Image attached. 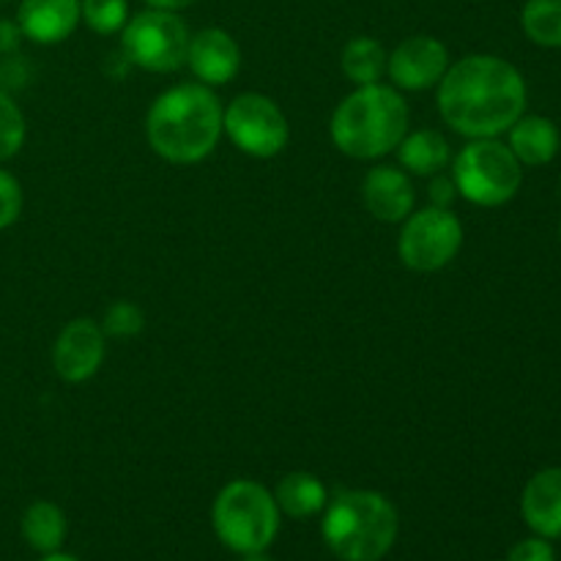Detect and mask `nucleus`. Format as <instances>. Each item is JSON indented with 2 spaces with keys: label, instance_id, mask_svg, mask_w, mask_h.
Returning <instances> with one entry per match:
<instances>
[{
  "label": "nucleus",
  "instance_id": "f257e3e1",
  "mask_svg": "<svg viewBox=\"0 0 561 561\" xmlns=\"http://www.w3.org/2000/svg\"><path fill=\"white\" fill-rule=\"evenodd\" d=\"M438 113L466 140L502 137L526 113L529 91L518 66L477 53L449 64L436 85Z\"/></svg>",
  "mask_w": 561,
  "mask_h": 561
},
{
  "label": "nucleus",
  "instance_id": "ddd939ff",
  "mask_svg": "<svg viewBox=\"0 0 561 561\" xmlns=\"http://www.w3.org/2000/svg\"><path fill=\"white\" fill-rule=\"evenodd\" d=\"M362 203L378 222L400 225L416 203L411 175L394 164H376L362 181Z\"/></svg>",
  "mask_w": 561,
  "mask_h": 561
},
{
  "label": "nucleus",
  "instance_id": "5701e85b",
  "mask_svg": "<svg viewBox=\"0 0 561 561\" xmlns=\"http://www.w3.org/2000/svg\"><path fill=\"white\" fill-rule=\"evenodd\" d=\"M27 124L20 104L11 99L9 91L0 88V162H9L25 146Z\"/></svg>",
  "mask_w": 561,
  "mask_h": 561
},
{
  "label": "nucleus",
  "instance_id": "393cba45",
  "mask_svg": "<svg viewBox=\"0 0 561 561\" xmlns=\"http://www.w3.org/2000/svg\"><path fill=\"white\" fill-rule=\"evenodd\" d=\"M22 214V184L14 173L0 168V230L11 228Z\"/></svg>",
  "mask_w": 561,
  "mask_h": 561
},
{
  "label": "nucleus",
  "instance_id": "c85d7f7f",
  "mask_svg": "<svg viewBox=\"0 0 561 561\" xmlns=\"http://www.w3.org/2000/svg\"><path fill=\"white\" fill-rule=\"evenodd\" d=\"M22 38L25 36H22L16 20H5V16H0V58L20 53Z\"/></svg>",
  "mask_w": 561,
  "mask_h": 561
},
{
  "label": "nucleus",
  "instance_id": "6ab92c4d",
  "mask_svg": "<svg viewBox=\"0 0 561 561\" xmlns=\"http://www.w3.org/2000/svg\"><path fill=\"white\" fill-rule=\"evenodd\" d=\"M22 537L38 553L60 551L66 540V515L55 502L38 499L22 513Z\"/></svg>",
  "mask_w": 561,
  "mask_h": 561
},
{
  "label": "nucleus",
  "instance_id": "4468645a",
  "mask_svg": "<svg viewBox=\"0 0 561 561\" xmlns=\"http://www.w3.org/2000/svg\"><path fill=\"white\" fill-rule=\"evenodd\" d=\"M80 0H20L16 25L33 44H60L80 27Z\"/></svg>",
  "mask_w": 561,
  "mask_h": 561
},
{
  "label": "nucleus",
  "instance_id": "bb28decb",
  "mask_svg": "<svg viewBox=\"0 0 561 561\" xmlns=\"http://www.w3.org/2000/svg\"><path fill=\"white\" fill-rule=\"evenodd\" d=\"M25 80H27L25 58H20V55H5V58L0 60V88H3V91H9V88H20L25 85Z\"/></svg>",
  "mask_w": 561,
  "mask_h": 561
},
{
  "label": "nucleus",
  "instance_id": "7c9ffc66",
  "mask_svg": "<svg viewBox=\"0 0 561 561\" xmlns=\"http://www.w3.org/2000/svg\"><path fill=\"white\" fill-rule=\"evenodd\" d=\"M38 561H80L77 557H69V553H60V551H55V553H44L42 559Z\"/></svg>",
  "mask_w": 561,
  "mask_h": 561
},
{
  "label": "nucleus",
  "instance_id": "f3484780",
  "mask_svg": "<svg viewBox=\"0 0 561 561\" xmlns=\"http://www.w3.org/2000/svg\"><path fill=\"white\" fill-rule=\"evenodd\" d=\"M398 159L409 175H436L453 162V146L436 129H409L398 146Z\"/></svg>",
  "mask_w": 561,
  "mask_h": 561
},
{
  "label": "nucleus",
  "instance_id": "39448f33",
  "mask_svg": "<svg viewBox=\"0 0 561 561\" xmlns=\"http://www.w3.org/2000/svg\"><path fill=\"white\" fill-rule=\"evenodd\" d=\"M279 507L274 493L255 480H233L217 493L211 507L214 535L228 551H268L279 535Z\"/></svg>",
  "mask_w": 561,
  "mask_h": 561
},
{
  "label": "nucleus",
  "instance_id": "4be33fe9",
  "mask_svg": "<svg viewBox=\"0 0 561 561\" xmlns=\"http://www.w3.org/2000/svg\"><path fill=\"white\" fill-rule=\"evenodd\" d=\"M82 22L99 36H115L129 20V0H80Z\"/></svg>",
  "mask_w": 561,
  "mask_h": 561
},
{
  "label": "nucleus",
  "instance_id": "2f4dec72",
  "mask_svg": "<svg viewBox=\"0 0 561 561\" xmlns=\"http://www.w3.org/2000/svg\"><path fill=\"white\" fill-rule=\"evenodd\" d=\"M241 561H274V559L268 557L266 551H257V553H244V557H241Z\"/></svg>",
  "mask_w": 561,
  "mask_h": 561
},
{
  "label": "nucleus",
  "instance_id": "aec40b11",
  "mask_svg": "<svg viewBox=\"0 0 561 561\" xmlns=\"http://www.w3.org/2000/svg\"><path fill=\"white\" fill-rule=\"evenodd\" d=\"M387 60L389 53L378 38L373 36H354L343 47L340 55V69L343 75L359 85H373V82H381L387 77Z\"/></svg>",
  "mask_w": 561,
  "mask_h": 561
},
{
  "label": "nucleus",
  "instance_id": "9b49d317",
  "mask_svg": "<svg viewBox=\"0 0 561 561\" xmlns=\"http://www.w3.org/2000/svg\"><path fill=\"white\" fill-rule=\"evenodd\" d=\"M104 340L107 337L93 318H75L66 323L53 345V367L58 378L66 383H82L96 376L107 354Z\"/></svg>",
  "mask_w": 561,
  "mask_h": 561
},
{
  "label": "nucleus",
  "instance_id": "f03ea898",
  "mask_svg": "<svg viewBox=\"0 0 561 561\" xmlns=\"http://www.w3.org/2000/svg\"><path fill=\"white\" fill-rule=\"evenodd\" d=\"M222 102L203 82H181L153 99L146 115L151 151L170 164H197L222 140Z\"/></svg>",
  "mask_w": 561,
  "mask_h": 561
},
{
  "label": "nucleus",
  "instance_id": "0eeeda50",
  "mask_svg": "<svg viewBox=\"0 0 561 561\" xmlns=\"http://www.w3.org/2000/svg\"><path fill=\"white\" fill-rule=\"evenodd\" d=\"M190 27L179 11L146 9L129 16L121 31V55L135 69L170 75L186 66Z\"/></svg>",
  "mask_w": 561,
  "mask_h": 561
},
{
  "label": "nucleus",
  "instance_id": "9d476101",
  "mask_svg": "<svg viewBox=\"0 0 561 561\" xmlns=\"http://www.w3.org/2000/svg\"><path fill=\"white\" fill-rule=\"evenodd\" d=\"M449 69V49L436 36H409L389 53L387 75L403 93L431 91Z\"/></svg>",
  "mask_w": 561,
  "mask_h": 561
},
{
  "label": "nucleus",
  "instance_id": "b1692460",
  "mask_svg": "<svg viewBox=\"0 0 561 561\" xmlns=\"http://www.w3.org/2000/svg\"><path fill=\"white\" fill-rule=\"evenodd\" d=\"M99 327H102L104 337H137V334H142V329H146V312H142V307L135 305V301H113V305L107 307V312H104Z\"/></svg>",
  "mask_w": 561,
  "mask_h": 561
},
{
  "label": "nucleus",
  "instance_id": "6e6552de",
  "mask_svg": "<svg viewBox=\"0 0 561 561\" xmlns=\"http://www.w3.org/2000/svg\"><path fill=\"white\" fill-rule=\"evenodd\" d=\"M398 236V255L405 268L420 274L442 272L463 247V222L453 208L427 206L403 219Z\"/></svg>",
  "mask_w": 561,
  "mask_h": 561
},
{
  "label": "nucleus",
  "instance_id": "412c9836",
  "mask_svg": "<svg viewBox=\"0 0 561 561\" xmlns=\"http://www.w3.org/2000/svg\"><path fill=\"white\" fill-rule=\"evenodd\" d=\"M520 27L537 47L561 49V0H526Z\"/></svg>",
  "mask_w": 561,
  "mask_h": 561
},
{
  "label": "nucleus",
  "instance_id": "a878e982",
  "mask_svg": "<svg viewBox=\"0 0 561 561\" xmlns=\"http://www.w3.org/2000/svg\"><path fill=\"white\" fill-rule=\"evenodd\" d=\"M507 561H557V553H553L551 540L535 535L515 542L513 551L507 553Z\"/></svg>",
  "mask_w": 561,
  "mask_h": 561
},
{
  "label": "nucleus",
  "instance_id": "c756f323",
  "mask_svg": "<svg viewBox=\"0 0 561 561\" xmlns=\"http://www.w3.org/2000/svg\"><path fill=\"white\" fill-rule=\"evenodd\" d=\"M148 9H164V11H184L195 5L197 0H142Z\"/></svg>",
  "mask_w": 561,
  "mask_h": 561
},
{
  "label": "nucleus",
  "instance_id": "a211bd4d",
  "mask_svg": "<svg viewBox=\"0 0 561 561\" xmlns=\"http://www.w3.org/2000/svg\"><path fill=\"white\" fill-rule=\"evenodd\" d=\"M272 493L279 513L296 520L316 518L329 504L327 485L310 471H288L285 477H279L277 488Z\"/></svg>",
  "mask_w": 561,
  "mask_h": 561
},
{
  "label": "nucleus",
  "instance_id": "423d86ee",
  "mask_svg": "<svg viewBox=\"0 0 561 561\" xmlns=\"http://www.w3.org/2000/svg\"><path fill=\"white\" fill-rule=\"evenodd\" d=\"M455 190L471 206L496 208L513 201L524 184V164L499 137L469 140L453 159Z\"/></svg>",
  "mask_w": 561,
  "mask_h": 561
},
{
  "label": "nucleus",
  "instance_id": "7ed1b4c3",
  "mask_svg": "<svg viewBox=\"0 0 561 561\" xmlns=\"http://www.w3.org/2000/svg\"><path fill=\"white\" fill-rule=\"evenodd\" d=\"M411 110L403 91L387 82L359 85L334 107L329 135L340 153L359 162H376L398 151L409 135Z\"/></svg>",
  "mask_w": 561,
  "mask_h": 561
},
{
  "label": "nucleus",
  "instance_id": "473e14b6",
  "mask_svg": "<svg viewBox=\"0 0 561 561\" xmlns=\"http://www.w3.org/2000/svg\"><path fill=\"white\" fill-rule=\"evenodd\" d=\"M559 233H561V225H559Z\"/></svg>",
  "mask_w": 561,
  "mask_h": 561
},
{
  "label": "nucleus",
  "instance_id": "cd10ccee",
  "mask_svg": "<svg viewBox=\"0 0 561 561\" xmlns=\"http://www.w3.org/2000/svg\"><path fill=\"white\" fill-rule=\"evenodd\" d=\"M427 197H431V206L453 208L455 197H458V190H455L453 175H444V173L433 175L431 186H427Z\"/></svg>",
  "mask_w": 561,
  "mask_h": 561
},
{
  "label": "nucleus",
  "instance_id": "2eb2a0df",
  "mask_svg": "<svg viewBox=\"0 0 561 561\" xmlns=\"http://www.w3.org/2000/svg\"><path fill=\"white\" fill-rule=\"evenodd\" d=\"M520 515L537 537L561 540V466L542 469L520 493Z\"/></svg>",
  "mask_w": 561,
  "mask_h": 561
},
{
  "label": "nucleus",
  "instance_id": "20e7f679",
  "mask_svg": "<svg viewBox=\"0 0 561 561\" xmlns=\"http://www.w3.org/2000/svg\"><path fill=\"white\" fill-rule=\"evenodd\" d=\"M398 531V507L378 491H343L323 510V542L340 561H381Z\"/></svg>",
  "mask_w": 561,
  "mask_h": 561
},
{
  "label": "nucleus",
  "instance_id": "dca6fc26",
  "mask_svg": "<svg viewBox=\"0 0 561 561\" xmlns=\"http://www.w3.org/2000/svg\"><path fill=\"white\" fill-rule=\"evenodd\" d=\"M510 151L524 168H542L553 162L561 148L559 126L546 115H520L507 129Z\"/></svg>",
  "mask_w": 561,
  "mask_h": 561
},
{
  "label": "nucleus",
  "instance_id": "1a4fd4ad",
  "mask_svg": "<svg viewBox=\"0 0 561 561\" xmlns=\"http://www.w3.org/2000/svg\"><path fill=\"white\" fill-rule=\"evenodd\" d=\"M222 131L241 153L274 159L288 148L290 124L283 107L266 93H239L222 113Z\"/></svg>",
  "mask_w": 561,
  "mask_h": 561
},
{
  "label": "nucleus",
  "instance_id": "f8f14e48",
  "mask_svg": "<svg viewBox=\"0 0 561 561\" xmlns=\"http://www.w3.org/2000/svg\"><path fill=\"white\" fill-rule=\"evenodd\" d=\"M186 66L203 85H228L241 69V47L225 27H201L190 38Z\"/></svg>",
  "mask_w": 561,
  "mask_h": 561
}]
</instances>
